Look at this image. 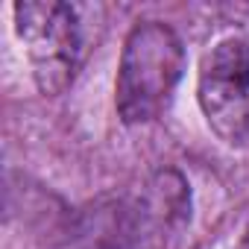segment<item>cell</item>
Listing matches in <instances>:
<instances>
[{"label":"cell","mask_w":249,"mask_h":249,"mask_svg":"<svg viewBox=\"0 0 249 249\" xmlns=\"http://www.w3.org/2000/svg\"><path fill=\"white\" fill-rule=\"evenodd\" d=\"M135 205L144 220V229H176L188 220V185L173 170L159 173Z\"/></svg>","instance_id":"cell-5"},{"label":"cell","mask_w":249,"mask_h":249,"mask_svg":"<svg viewBox=\"0 0 249 249\" xmlns=\"http://www.w3.org/2000/svg\"><path fill=\"white\" fill-rule=\"evenodd\" d=\"M237 249H249V226H246V231H243V237H240V246Z\"/></svg>","instance_id":"cell-6"},{"label":"cell","mask_w":249,"mask_h":249,"mask_svg":"<svg viewBox=\"0 0 249 249\" xmlns=\"http://www.w3.org/2000/svg\"><path fill=\"white\" fill-rule=\"evenodd\" d=\"M185 50L179 36L161 21H141L129 30L123 41L117 82H114V106L123 123L159 120L182 79Z\"/></svg>","instance_id":"cell-1"},{"label":"cell","mask_w":249,"mask_h":249,"mask_svg":"<svg viewBox=\"0 0 249 249\" xmlns=\"http://www.w3.org/2000/svg\"><path fill=\"white\" fill-rule=\"evenodd\" d=\"M144 220L135 202L100 199L73 214L47 249H138Z\"/></svg>","instance_id":"cell-4"},{"label":"cell","mask_w":249,"mask_h":249,"mask_svg":"<svg viewBox=\"0 0 249 249\" xmlns=\"http://www.w3.org/2000/svg\"><path fill=\"white\" fill-rule=\"evenodd\" d=\"M15 30L33 65V76L44 94H62L85 53L82 9L56 0L15 3Z\"/></svg>","instance_id":"cell-2"},{"label":"cell","mask_w":249,"mask_h":249,"mask_svg":"<svg viewBox=\"0 0 249 249\" xmlns=\"http://www.w3.org/2000/svg\"><path fill=\"white\" fill-rule=\"evenodd\" d=\"M199 108L229 147H249V41L226 38L205 53L196 79Z\"/></svg>","instance_id":"cell-3"}]
</instances>
